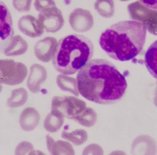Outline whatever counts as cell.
Instances as JSON below:
<instances>
[{
	"instance_id": "obj_1",
	"label": "cell",
	"mask_w": 157,
	"mask_h": 155,
	"mask_svg": "<svg viewBox=\"0 0 157 155\" xmlns=\"http://www.w3.org/2000/svg\"><path fill=\"white\" fill-rule=\"evenodd\" d=\"M76 79L80 95L101 104L117 102L124 96L127 87L124 76L116 67L103 59L89 61L79 70Z\"/></svg>"
},
{
	"instance_id": "obj_2",
	"label": "cell",
	"mask_w": 157,
	"mask_h": 155,
	"mask_svg": "<svg viewBox=\"0 0 157 155\" xmlns=\"http://www.w3.org/2000/svg\"><path fill=\"white\" fill-rule=\"evenodd\" d=\"M146 25L139 21H119L101 33L99 43L104 52L116 60H130L141 52L144 46Z\"/></svg>"
},
{
	"instance_id": "obj_3",
	"label": "cell",
	"mask_w": 157,
	"mask_h": 155,
	"mask_svg": "<svg viewBox=\"0 0 157 155\" xmlns=\"http://www.w3.org/2000/svg\"><path fill=\"white\" fill-rule=\"evenodd\" d=\"M94 52V45L90 39L81 35H69L58 41L52 64L58 72L73 75L92 58Z\"/></svg>"
},
{
	"instance_id": "obj_4",
	"label": "cell",
	"mask_w": 157,
	"mask_h": 155,
	"mask_svg": "<svg viewBox=\"0 0 157 155\" xmlns=\"http://www.w3.org/2000/svg\"><path fill=\"white\" fill-rule=\"evenodd\" d=\"M28 74V69L24 64L12 59L0 60V83L16 85L23 82Z\"/></svg>"
},
{
	"instance_id": "obj_5",
	"label": "cell",
	"mask_w": 157,
	"mask_h": 155,
	"mask_svg": "<svg viewBox=\"0 0 157 155\" xmlns=\"http://www.w3.org/2000/svg\"><path fill=\"white\" fill-rule=\"evenodd\" d=\"M86 108L84 102L73 96H55L52 99L51 111L69 119L76 120Z\"/></svg>"
},
{
	"instance_id": "obj_6",
	"label": "cell",
	"mask_w": 157,
	"mask_h": 155,
	"mask_svg": "<svg viewBox=\"0 0 157 155\" xmlns=\"http://www.w3.org/2000/svg\"><path fill=\"white\" fill-rule=\"evenodd\" d=\"M38 20L48 33H56L63 27L64 21L61 11L56 6L46 8L38 14Z\"/></svg>"
},
{
	"instance_id": "obj_7",
	"label": "cell",
	"mask_w": 157,
	"mask_h": 155,
	"mask_svg": "<svg viewBox=\"0 0 157 155\" xmlns=\"http://www.w3.org/2000/svg\"><path fill=\"white\" fill-rule=\"evenodd\" d=\"M69 22L72 28L79 32L89 30L94 24L93 17L90 12L81 8H76L71 13Z\"/></svg>"
},
{
	"instance_id": "obj_8",
	"label": "cell",
	"mask_w": 157,
	"mask_h": 155,
	"mask_svg": "<svg viewBox=\"0 0 157 155\" xmlns=\"http://www.w3.org/2000/svg\"><path fill=\"white\" fill-rule=\"evenodd\" d=\"M57 43L55 38L50 37H45L38 41L34 47L36 57L44 62L50 61L54 54Z\"/></svg>"
},
{
	"instance_id": "obj_9",
	"label": "cell",
	"mask_w": 157,
	"mask_h": 155,
	"mask_svg": "<svg viewBox=\"0 0 157 155\" xmlns=\"http://www.w3.org/2000/svg\"><path fill=\"white\" fill-rule=\"evenodd\" d=\"M18 26L22 33L32 38L40 37L44 33V29L38 20L30 15L21 17L18 21Z\"/></svg>"
},
{
	"instance_id": "obj_10",
	"label": "cell",
	"mask_w": 157,
	"mask_h": 155,
	"mask_svg": "<svg viewBox=\"0 0 157 155\" xmlns=\"http://www.w3.org/2000/svg\"><path fill=\"white\" fill-rule=\"evenodd\" d=\"M2 52L7 56H19L25 53L28 48L25 40L19 35L3 41L1 44Z\"/></svg>"
},
{
	"instance_id": "obj_11",
	"label": "cell",
	"mask_w": 157,
	"mask_h": 155,
	"mask_svg": "<svg viewBox=\"0 0 157 155\" xmlns=\"http://www.w3.org/2000/svg\"><path fill=\"white\" fill-rule=\"evenodd\" d=\"M47 77V71L44 66L38 64H33L30 67L27 83L29 90L34 93L39 92L41 85L45 81Z\"/></svg>"
},
{
	"instance_id": "obj_12",
	"label": "cell",
	"mask_w": 157,
	"mask_h": 155,
	"mask_svg": "<svg viewBox=\"0 0 157 155\" xmlns=\"http://www.w3.org/2000/svg\"><path fill=\"white\" fill-rule=\"evenodd\" d=\"M0 37L5 41L13 37L14 32L10 13L2 2H0Z\"/></svg>"
},
{
	"instance_id": "obj_13",
	"label": "cell",
	"mask_w": 157,
	"mask_h": 155,
	"mask_svg": "<svg viewBox=\"0 0 157 155\" xmlns=\"http://www.w3.org/2000/svg\"><path fill=\"white\" fill-rule=\"evenodd\" d=\"M40 120V115L34 108L28 107L21 112L19 123L24 130L29 131L33 130L38 125Z\"/></svg>"
},
{
	"instance_id": "obj_14",
	"label": "cell",
	"mask_w": 157,
	"mask_h": 155,
	"mask_svg": "<svg viewBox=\"0 0 157 155\" xmlns=\"http://www.w3.org/2000/svg\"><path fill=\"white\" fill-rule=\"evenodd\" d=\"M47 146L51 155L71 154L72 148L68 142L59 140L55 141L52 137L48 134L46 136Z\"/></svg>"
},
{
	"instance_id": "obj_15",
	"label": "cell",
	"mask_w": 157,
	"mask_h": 155,
	"mask_svg": "<svg viewBox=\"0 0 157 155\" xmlns=\"http://www.w3.org/2000/svg\"><path fill=\"white\" fill-rule=\"evenodd\" d=\"M144 62L148 71L157 79V40L147 49L145 55Z\"/></svg>"
},
{
	"instance_id": "obj_16",
	"label": "cell",
	"mask_w": 157,
	"mask_h": 155,
	"mask_svg": "<svg viewBox=\"0 0 157 155\" xmlns=\"http://www.w3.org/2000/svg\"><path fill=\"white\" fill-rule=\"evenodd\" d=\"M64 121V117L59 114L51 111L45 118L44 126L48 131L55 133L60 129Z\"/></svg>"
},
{
	"instance_id": "obj_17",
	"label": "cell",
	"mask_w": 157,
	"mask_h": 155,
	"mask_svg": "<svg viewBox=\"0 0 157 155\" xmlns=\"http://www.w3.org/2000/svg\"><path fill=\"white\" fill-rule=\"evenodd\" d=\"M28 94L26 90L21 87L13 90L7 101V105L11 108L21 107L27 102Z\"/></svg>"
},
{
	"instance_id": "obj_18",
	"label": "cell",
	"mask_w": 157,
	"mask_h": 155,
	"mask_svg": "<svg viewBox=\"0 0 157 155\" xmlns=\"http://www.w3.org/2000/svg\"><path fill=\"white\" fill-rule=\"evenodd\" d=\"M94 7L98 13L105 18L112 17L114 13V3L113 0H96Z\"/></svg>"
},
{
	"instance_id": "obj_19",
	"label": "cell",
	"mask_w": 157,
	"mask_h": 155,
	"mask_svg": "<svg viewBox=\"0 0 157 155\" xmlns=\"http://www.w3.org/2000/svg\"><path fill=\"white\" fill-rule=\"evenodd\" d=\"M143 143L141 141H140L137 138H136L134 141L133 148L136 149V153H149L147 150H150L151 148H156V145L154 140L147 136L146 140L143 141Z\"/></svg>"
},
{
	"instance_id": "obj_20",
	"label": "cell",
	"mask_w": 157,
	"mask_h": 155,
	"mask_svg": "<svg viewBox=\"0 0 157 155\" xmlns=\"http://www.w3.org/2000/svg\"><path fill=\"white\" fill-rule=\"evenodd\" d=\"M33 145L30 142L23 141L17 146L15 155L36 154Z\"/></svg>"
},
{
	"instance_id": "obj_21",
	"label": "cell",
	"mask_w": 157,
	"mask_h": 155,
	"mask_svg": "<svg viewBox=\"0 0 157 155\" xmlns=\"http://www.w3.org/2000/svg\"><path fill=\"white\" fill-rule=\"evenodd\" d=\"M32 0H13L15 9L20 12H27L30 10Z\"/></svg>"
},
{
	"instance_id": "obj_22",
	"label": "cell",
	"mask_w": 157,
	"mask_h": 155,
	"mask_svg": "<svg viewBox=\"0 0 157 155\" xmlns=\"http://www.w3.org/2000/svg\"><path fill=\"white\" fill-rule=\"evenodd\" d=\"M34 5L35 9L39 12L46 8L56 6L54 0H35Z\"/></svg>"
},
{
	"instance_id": "obj_23",
	"label": "cell",
	"mask_w": 157,
	"mask_h": 155,
	"mask_svg": "<svg viewBox=\"0 0 157 155\" xmlns=\"http://www.w3.org/2000/svg\"><path fill=\"white\" fill-rule=\"evenodd\" d=\"M146 7L151 9L157 10V0H139Z\"/></svg>"
},
{
	"instance_id": "obj_24",
	"label": "cell",
	"mask_w": 157,
	"mask_h": 155,
	"mask_svg": "<svg viewBox=\"0 0 157 155\" xmlns=\"http://www.w3.org/2000/svg\"><path fill=\"white\" fill-rule=\"evenodd\" d=\"M154 104L157 107V88L155 93V95L154 99Z\"/></svg>"
},
{
	"instance_id": "obj_25",
	"label": "cell",
	"mask_w": 157,
	"mask_h": 155,
	"mask_svg": "<svg viewBox=\"0 0 157 155\" xmlns=\"http://www.w3.org/2000/svg\"><path fill=\"white\" fill-rule=\"evenodd\" d=\"M121 1H127V0H120Z\"/></svg>"
}]
</instances>
